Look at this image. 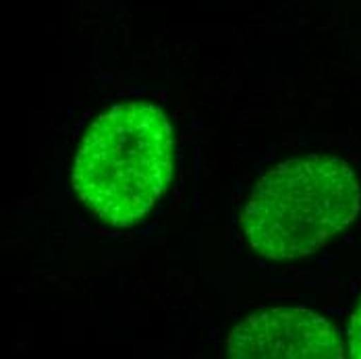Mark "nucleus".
<instances>
[{"instance_id":"1","label":"nucleus","mask_w":361,"mask_h":359,"mask_svg":"<svg viewBox=\"0 0 361 359\" xmlns=\"http://www.w3.org/2000/svg\"><path fill=\"white\" fill-rule=\"evenodd\" d=\"M173 162L175 138L166 112L152 102H118L83 133L73 158V191L96 218L125 229L164 195Z\"/></svg>"},{"instance_id":"2","label":"nucleus","mask_w":361,"mask_h":359,"mask_svg":"<svg viewBox=\"0 0 361 359\" xmlns=\"http://www.w3.org/2000/svg\"><path fill=\"white\" fill-rule=\"evenodd\" d=\"M361 210V185L341 158L310 154L276 164L255 183L243 210V235L272 262L322 250Z\"/></svg>"},{"instance_id":"3","label":"nucleus","mask_w":361,"mask_h":359,"mask_svg":"<svg viewBox=\"0 0 361 359\" xmlns=\"http://www.w3.org/2000/svg\"><path fill=\"white\" fill-rule=\"evenodd\" d=\"M235 359H341L345 347L334 324L307 308H272L239 322L226 339Z\"/></svg>"},{"instance_id":"4","label":"nucleus","mask_w":361,"mask_h":359,"mask_svg":"<svg viewBox=\"0 0 361 359\" xmlns=\"http://www.w3.org/2000/svg\"><path fill=\"white\" fill-rule=\"evenodd\" d=\"M347 355L351 359H361V299L347 326Z\"/></svg>"}]
</instances>
